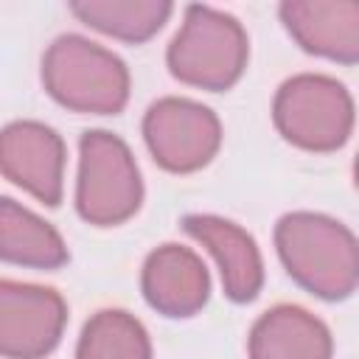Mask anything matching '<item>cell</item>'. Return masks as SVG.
<instances>
[{"label":"cell","instance_id":"4","mask_svg":"<svg viewBox=\"0 0 359 359\" xmlns=\"http://www.w3.org/2000/svg\"><path fill=\"white\" fill-rule=\"evenodd\" d=\"M272 121L280 137L303 151L328 154L353 135V98L342 81L325 73H297L272 98Z\"/></svg>","mask_w":359,"mask_h":359},{"label":"cell","instance_id":"14","mask_svg":"<svg viewBox=\"0 0 359 359\" xmlns=\"http://www.w3.org/2000/svg\"><path fill=\"white\" fill-rule=\"evenodd\" d=\"M70 14L104 36L140 45L168 22L174 6L168 0H73Z\"/></svg>","mask_w":359,"mask_h":359},{"label":"cell","instance_id":"1","mask_svg":"<svg viewBox=\"0 0 359 359\" xmlns=\"http://www.w3.org/2000/svg\"><path fill=\"white\" fill-rule=\"evenodd\" d=\"M275 250L289 278L320 300H345L359 283V247L348 224L314 210L283 213Z\"/></svg>","mask_w":359,"mask_h":359},{"label":"cell","instance_id":"8","mask_svg":"<svg viewBox=\"0 0 359 359\" xmlns=\"http://www.w3.org/2000/svg\"><path fill=\"white\" fill-rule=\"evenodd\" d=\"M65 163V140L48 123L11 121L0 129V174L48 208L62 202Z\"/></svg>","mask_w":359,"mask_h":359},{"label":"cell","instance_id":"13","mask_svg":"<svg viewBox=\"0 0 359 359\" xmlns=\"http://www.w3.org/2000/svg\"><path fill=\"white\" fill-rule=\"evenodd\" d=\"M59 230L11 196H0V261L25 269H59L67 264Z\"/></svg>","mask_w":359,"mask_h":359},{"label":"cell","instance_id":"11","mask_svg":"<svg viewBox=\"0 0 359 359\" xmlns=\"http://www.w3.org/2000/svg\"><path fill=\"white\" fill-rule=\"evenodd\" d=\"M182 230L213 255L224 294L233 303H252L258 297L264 289V258L241 224L213 213H188Z\"/></svg>","mask_w":359,"mask_h":359},{"label":"cell","instance_id":"9","mask_svg":"<svg viewBox=\"0 0 359 359\" xmlns=\"http://www.w3.org/2000/svg\"><path fill=\"white\" fill-rule=\"evenodd\" d=\"M278 17L306 53L339 65L359 62L356 0H283Z\"/></svg>","mask_w":359,"mask_h":359},{"label":"cell","instance_id":"3","mask_svg":"<svg viewBox=\"0 0 359 359\" xmlns=\"http://www.w3.org/2000/svg\"><path fill=\"white\" fill-rule=\"evenodd\" d=\"M250 39L244 25L213 6L191 3L182 11V25L168 42V73L196 90L224 93L247 70Z\"/></svg>","mask_w":359,"mask_h":359},{"label":"cell","instance_id":"10","mask_svg":"<svg viewBox=\"0 0 359 359\" xmlns=\"http://www.w3.org/2000/svg\"><path fill=\"white\" fill-rule=\"evenodd\" d=\"M140 292L163 317H194L210 297V272L191 247L160 244L143 261Z\"/></svg>","mask_w":359,"mask_h":359},{"label":"cell","instance_id":"6","mask_svg":"<svg viewBox=\"0 0 359 359\" xmlns=\"http://www.w3.org/2000/svg\"><path fill=\"white\" fill-rule=\"evenodd\" d=\"M140 129L154 163L171 174H194L205 168L222 146V123L216 112L194 98H157L149 104Z\"/></svg>","mask_w":359,"mask_h":359},{"label":"cell","instance_id":"2","mask_svg":"<svg viewBox=\"0 0 359 359\" xmlns=\"http://www.w3.org/2000/svg\"><path fill=\"white\" fill-rule=\"evenodd\" d=\"M42 84L48 95L70 112L118 115L129 101V67L104 45L81 36H56L42 56Z\"/></svg>","mask_w":359,"mask_h":359},{"label":"cell","instance_id":"7","mask_svg":"<svg viewBox=\"0 0 359 359\" xmlns=\"http://www.w3.org/2000/svg\"><path fill=\"white\" fill-rule=\"evenodd\" d=\"M67 325V303L50 286L0 278V356L45 359Z\"/></svg>","mask_w":359,"mask_h":359},{"label":"cell","instance_id":"5","mask_svg":"<svg viewBox=\"0 0 359 359\" xmlns=\"http://www.w3.org/2000/svg\"><path fill=\"white\" fill-rule=\"evenodd\" d=\"M143 205V180L132 149L107 129H90L79 140L76 210L87 224L115 227Z\"/></svg>","mask_w":359,"mask_h":359},{"label":"cell","instance_id":"15","mask_svg":"<svg viewBox=\"0 0 359 359\" xmlns=\"http://www.w3.org/2000/svg\"><path fill=\"white\" fill-rule=\"evenodd\" d=\"M76 359H151V339L135 314L101 309L81 328Z\"/></svg>","mask_w":359,"mask_h":359},{"label":"cell","instance_id":"12","mask_svg":"<svg viewBox=\"0 0 359 359\" xmlns=\"http://www.w3.org/2000/svg\"><path fill=\"white\" fill-rule=\"evenodd\" d=\"M247 353L250 359H331L334 337L309 309L280 303L252 323Z\"/></svg>","mask_w":359,"mask_h":359}]
</instances>
